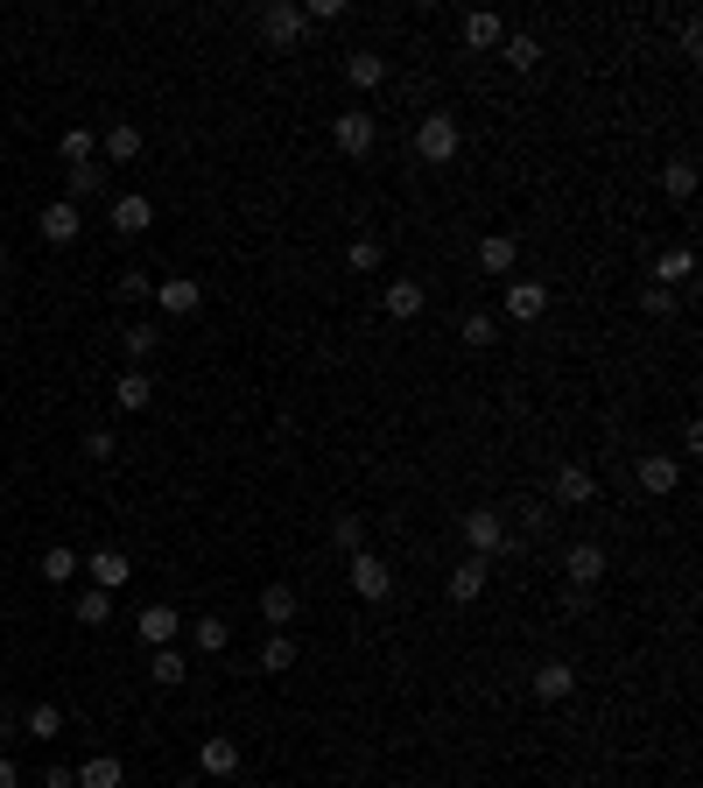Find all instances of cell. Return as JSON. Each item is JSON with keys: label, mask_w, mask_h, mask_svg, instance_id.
Masks as SVG:
<instances>
[{"label": "cell", "mask_w": 703, "mask_h": 788, "mask_svg": "<svg viewBox=\"0 0 703 788\" xmlns=\"http://www.w3.org/2000/svg\"><path fill=\"white\" fill-rule=\"evenodd\" d=\"M563 577L585 585V591H598V585H605V549H598V542H570V549H563Z\"/></svg>", "instance_id": "9c48e42d"}, {"label": "cell", "mask_w": 703, "mask_h": 788, "mask_svg": "<svg viewBox=\"0 0 703 788\" xmlns=\"http://www.w3.org/2000/svg\"><path fill=\"white\" fill-rule=\"evenodd\" d=\"M106 218H113V233H127V240H141V233L155 226V198H148V190H120Z\"/></svg>", "instance_id": "5b68a950"}, {"label": "cell", "mask_w": 703, "mask_h": 788, "mask_svg": "<svg viewBox=\"0 0 703 788\" xmlns=\"http://www.w3.org/2000/svg\"><path fill=\"white\" fill-rule=\"evenodd\" d=\"M120 296H134V303L155 296V275H148V267H120Z\"/></svg>", "instance_id": "b9f144b4"}, {"label": "cell", "mask_w": 703, "mask_h": 788, "mask_svg": "<svg viewBox=\"0 0 703 788\" xmlns=\"http://www.w3.org/2000/svg\"><path fill=\"white\" fill-rule=\"evenodd\" d=\"M57 155H64V170H78V162H99V134H92V127H71L64 141H57Z\"/></svg>", "instance_id": "4dcf8cb0"}, {"label": "cell", "mask_w": 703, "mask_h": 788, "mask_svg": "<svg viewBox=\"0 0 703 788\" xmlns=\"http://www.w3.org/2000/svg\"><path fill=\"white\" fill-rule=\"evenodd\" d=\"M36 226H42V240H50V247H71V240L85 233V212L57 198V204H42V218H36Z\"/></svg>", "instance_id": "4fadbf2b"}, {"label": "cell", "mask_w": 703, "mask_h": 788, "mask_svg": "<svg viewBox=\"0 0 703 788\" xmlns=\"http://www.w3.org/2000/svg\"><path fill=\"white\" fill-rule=\"evenodd\" d=\"M113 401H120V409H148V401H155V380H148V366H127V374L113 380Z\"/></svg>", "instance_id": "cb8c5ba5"}, {"label": "cell", "mask_w": 703, "mask_h": 788, "mask_svg": "<svg viewBox=\"0 0 703 788\" xmlns=\"http://www.w3.org/2000/svg\"><path fill=\"white\" fill-rule=\"evenodd\" d=\"M346 78L359 85V92H380V85H387V57L380 50H352L346 57Z\"/></svg>", "instance_id": "44dd1931"}, {"label": "cell", "mask_w": 703, "mask_h": 788, "mask_svg": "<svg viewBox=\"0 0 703 788\" xmlns=\"http://www.w3.org/2000/svg\"><path fill=\"white\" fill-rule=\"evenodd\" d=\"M296 605H303V599H296V585H261V627L281 634L296 620Z\"/></svg>", "instance_id": "2e32d148"}, {"label": "cell", "mask_w": 703, "mask_h": 788, "mask_svg": "<svg viewBox=\"0 0 703 788\" xmlns=\"http://www.w3.org/2000/svg\"><path fill=\"white\" fill-rule=\"evenodd\" d=\"M99 155H106V162H134V155H141V127H134V121L106 127V141H99Z\"/></svg>", "instance_id": "f1b7e54d"}, {"label": "cell", "mask_w": 703, "mask_h": 788, "mask_svg": "<svg viewBox=\"0 0 703 788\" xmlns=\"http://www.w3.org/2000/svg\"><path fill=\"white\" fill-rule=\"evenodd\" d=\"M457 338L486 352V346H492V317H486V310H465V324H457Z\"/></svg>", "instance_id": "ab89813d"}, {"label": "cell", "mask_w": 703, "mask_h": 788, "mask_svg": "<svg viewBox=\"0 0 703 788\" xmlns=\"http://www.w3.org/2000/svg\"><path fill=\"white\" fill-rule=\"evenodd\" d=\"M640 310H648V317H668V310H676V289H640Z\"/></svg>", "instance_id": "ee69618b"}, {"label": "cell", "mask_w": 703, "mask_h": 788, "mask_svg": "<svg viewBox=\"0 0 703 788\" xmlns=\"http://www.w3.org/2000/svg\"><path fill=\"white\" fill-rule=\"evenodd\" d=\"M148 655H155V668H148V676H155L162 690H176V683L190 676V668H184V655H176V648H148Z\"/></svg>", "instance_id": "d590c367"}, {"label": "cell", "mask_w": 703, "mask_h": 788, "mask_svg": "<svg viewBox=\"0 0 703 788\" xmlns=\"http://www.w3.org/2000/svg\"><path fill=\"white\" fill-rule=\"evenodd\" d=\"M0 788H22V767H14L8 753H0Z\"/></svg>", "instance_id": "c3c4849f"}, {"label": "cell", "mask_w": 703, "mask_h": 788, "mask_svg": "<svg viewBox=\"0 0 703 788\" xmlns=\"http://www.w3.org/2000/svg\"><path fill=\"white\" fill-rule=\"evenodd\" d=\"M176 627H184V613H176V605H141V613H134V634H141V648H170V641H176Z\"/></svg>", "instance_id": "8fae6325"}, {"label": "cell", "mask_w": 703, "mask_h": 788, "mask_svg": "<svg viewBox=\"0 0 703 788\" xmlns=\"http://www.w3.org/2000/svg\"><path fill=\"white\" fill-rule=\"evenodd\" d=\"M549 500H556V508H591L598 500V479L585 465H556V479H549Z\"/></svg>", "instance_id": "30bf717a"}, {"label": "cell", "mask_w": 703, "mask_h": 788, "mask_svg": "<svg viewBox=\"0 0 703 788\" xmlns=\"http://www.w3.org/2000/svg\"><path fill=\"white\" fill-rule=\"evenodd\" d=\"M563 613L585 620V613H591V591H585V585H570V591H563Z\"/></svg>", "instance_id": "f6af8a7d"}, {"label": "cell", "mask_w": 703, "mask_h": 788, "mask_svg": "<svg viewBox=\"0 0 703 788\" xmlns=\"http://www.w3.org/2000/svg\"><path fill=\"white\" fill-rule=\"evenodd\" d=\"M42 788H78V767H50V775H42Z\"/></svg>", "instance_id": "bcb514c9"}, {"label": "cell", "mask_w": 703, "mask_h": 788, "mask_svg": "<svg viewBox=\"0 0 703 788\" xmlns=\"http://www.w3.org/2000/svg\"><path fill=\"white\" fill-rule=\"evenodd\" d=\"M303 22H310V28H331V22H346V0H310V8H303Z\"/></svg>", "instance_id": "60d3db41"}, {"label": "cell", "mask_w": 703, "mask_h": 788, "mask_svg": "<svg viewBox=\"0 0 703 788\" xmlns=\"http://www.w3.org/2000/svg\"><path fill=\"white\" fill-rule=\"evenodd\" d=\"M486 577H492V563H486V556H465V563L451 571V599H457V605H472L478 591H486Z\"/></svg>", "instance_id": "7402d4cb"}, {"label": "cell", "mask_w": 703, "mask_h": 788, "mask_svg": "<svg viewBox=\"0 0 703 788\" xmlns=\"http://www.w3.org/2000/svg\"><path fill=\"white\" fill-rule=\"evenodd\" d=\"M113 451H120V437H113V429H85V458H92V465H106Z\"/></svg>", "instance_id": "7bdbcfd3"}, {"label": "cell", "mask_w": 703, "mask_h": 788, "mask_svg": "<svg viewBox=\"0 0 703 788\" xmlns=\"http://www.w3.org/2000/svg\"><path fill=\"white\" fill-rule=\"evenodd\" d=\"M500 50H506V64H514V71H535V64H542V42H535V36H506Z\"/></svg>", "instance_id": "74e56055"}, {"label": "cell", "mask_w": 703, "mask_h": 788, "mask_svg": "<svg viewBox=\"0 0 703 788\" xmlns=\"http://www.w3.org/2000/svg\"><path fill=\"white\" fill-rule=\"evenodd\" d=\"M331 141H338V155H346V162H366L373 148H380V113L346 107V113L331 121Z\"/></svg>", "instance_id": "3957f363"}, {"label": "cell", "mask_w": 703, "mask_h": 788, "mask_svg": "<svg viewBox=\"0 0 703 788\" xmlns=\"http://www.w3.org/2000/svg\"><path fill=\"white\" fill-rule=\"evenodd\" d=\"M352 591H359L366 605H380L387 591H394V571H387V563L373 556V549H359V556H352Z\"/></svg>", "instance_id": "ba28073f"}, {"label": "cell", "mask_w": 703, "mask_h": 788, "mask_svg": "<svg viewBox=\"0 0 703 788\" xmlns=\"http://www.w3.org/2000/svg\"><path fill=\"white\" fill-rule=\"evenodd\" d=\"M14 733H22V711H14V704H0V739H14Z\"/></svg>", "instance_id": "7dc6e473"}, {"label": "cell", "mask_w": 703, "mask_h": 788, "mask_svg": "<svg viewBox=\"0 0 703 788\" xmlns=\"http://www.w3.org/2000/svg\"><path fill=\"white\" fill-rule=\"evenodd\" d=\"M198 303H204V289L190 275H162L155 282V310H162V317H190Z\"/></svg>", "instance_id": "7c38bea8"}, {"label": "cell", "mask_w": 703, "mask_h": 788, "mask_svg": "<svg viewBox=\"0 0 703 788\" xmlns=\"http://www.w3.org/2000/svg\"><path fill=\"white\" fill-rule=\"evenodd\" d=\"M22 733L28 739H57V733H64V711H57V704H28L22 711Z\"/></svg>", "instance_id": "e575fe53"}, {"label": "cell", "mask_w": 703, "mask_h": 788, "mask_svg": "<svg viewBox=\"0 0 703 788\" xmlns=\"http://www.w3.org/2000/svg\"><path fill=\"white\" fill-rule=\"evenodd\" d=\"M85 571H92V591H120L134 577V563L120 556V549H92V556H85Z\"/></svg>", "instance_id": "9a60e30c"}, {"label": "cell", "mask_w": 703, "mask_h": 788, "mask_svg": "<svg viewBox=\"0 0 703 788\" xmlns=\"http://www.w3.org/2000/svg\"><path fill=\"white\" fill-rule=\"evenodd\" d=\"M190 641H198V655H226V648H233V627L218 613H204V620H190Z\"/></svg>", "instance_id": "484cf974"}, {"label": "cell", "mask_w": 703, "mask_h": 788, "mask_svg": "<svg viewBox=\"0 0 703 788\" xmlns=\"http://www.w3.org/2000/svg\"><path fill=\"white\" fill-rule=\"evenodd\" d=\"M465 542H472V556H500V549H506V522H500V508H472L465 514Z\"/></svg>", "instance_id": "8992f818"}, {"label": "cell", "mask_w": 703, "mask_h": 788, "mask_svg": "<svg viewBox=\"0 0 703 788\" xmlns=\"http://www.w3.org/2000/svg\"><path fill=\"white\" fill-rule=\"evenodd\" d=\"M423 303H429V289H423V282H415V275H394V282H387V289H380V310H387V317H394V324L423 317Z\"/></svg>", "instance_id": "52a82bcc"}, {"label": "cell", "mask_w": 703, "mask_h": 788, "mask_svg": "<svg viewBox=\"0 0 703 788\" xmlns=\"http://www.w3.org/2000/svg\"><path fill=\"white\" fill-rule=\"evenodd\" d=\"M99 184H106V170L99 162H78V170H64V204H92Z\"/></svg>", "instance_id": "603a6c76"}, {"label": "cell", "mask_w": 703, "mask_h": 788, "mask_svg": "<svg viewBox=\"0 0 703 788\" xmlns=\"http://www.w3.org/2000/svg\"><path fill=\"white\" fill-rule=\"evenodd\" d=\"M696 275V254L690 247H668L662 261H654V289H668V282H690Z\"/></svg>", "instance_id": "d6a6232c"}, {"label": "cell", "mask_w": 703, "mask_h": 788, "mask_svg": "<svg viewBox=\"0 0 703 788\" xmlns=\"http://www.w3.org/2000/svg\"><path fill=\"white\" fill-rule=\"evenodd\" d=\"M289 668H296V641L289 634H267L261 641V676H289Z\"/></svg>", "instance_id": "836d02e7"}, {"label": "cell", "mask_w": 703, "mask_h": 788, "mask_svg": "<svg viewBox=\"0 0 703 788\" xmlns=\"http://www.w3.org/2000/svg\"><path fill=\"white\" fill-rule=\"evenodd\" d=\"M253 28H261V42L275 57H296V50H303V36H310V22H303V8H296V0H267V8L253 14Z\"/></svg>", "instance_id": "7a4b0ae2"}, {"label": "cell", "mask_w": 703, "mask_h": 788, "mask_svg": "<svg viewBox=\"0 0 703 788\" xmlns=\"http://www.w3.org/2000/svg\"><path fill=\"white\" fill-rule=\"evenodd\" d=\"M457 148H465V127H457V113H423V121H415V155L429 162V170H451L457 162Z\"/></svg>", "instance_id": "6da1fadb"}, {"label": "cell", "mask_w": 703, "mask_h": 788, "mask_svg": "<svg viewBox=\"0 0 703 788\" xmlns=\"http://www.w3.org/2000/svg\"><path fill=\"white\" fill-rule=\"evenodd\" d=\"M633 479H640V493L668 500V493H676V479H682V465H676V458H662V451H648V458L633 465Z\"/></svg>", "instance_id": "5bb4252c"}, {"label": "cell", "mask_w": 703, "mask_h": 788, "mask_svg": "<svg viewBox=\"0 0 703 788\" xmlns=\"http://www.w3.org/2000/svg\"><path fill=\"white\" fill-rule=\"evenodd\" d=\"M514 261H520L514 233H486V240H478V267H486V275H514Z\"/></svg>", "instance_id": "ac0fdd59"}, {"label": "cell", "mask_w": 703, "mask_h": 788, "mask_svg": "<svg viewBox=\"0 0 703 788\" xmlns=\"http://www.w3.org/2000/svg\"><path fill=\"white\" fill-rule=\"evenodd\" d=\"M78 571H85V556H78V549H64V542H57V549H42V585H71Z\"/></svg>", "instance_id": "83f0119b"}, {"label": "cell", "mask_w": 703, "mask_h": 788, "mask_svg": "<svg viewBox=\"0 0 703 788\" xmlns=\"http://www.w3.org/2000/svg\"><path fill=\"white\" fill-rule=\"evenodd\" d=\"M549 310V282H514V289H506V317L514 324H535Z\"/></svg>", "instance_id": "e0dca14e"}, {"label": "cell", "mask_w": 703, "mask_h": 788, "mask_svg": "<svg viewBox=\"0 0 703 788\" xmlns=\"http://www.w3.org/2000/svg\"><path fill=\"white\" fill-rule=\"evenodd\" d=\"M170 788H204V781H198V775H184V781H170Z\"/></svg>", "instance_id": "681fc988"}, {"label": "cell", "mask_w": 703, "mask_h": 788, "mask_svg": "<svg viewBox=\"0 0 703 788\" xmlns=\"http://www.w3.org/2000/svg\"><path fill=\"white\" fill-rule=\"evenodd\" d=\"M71 620H78V627H106L113 620V591H78V599H71Z\"/></svg>", "instance_id": "f546056e"}, {"label": "cell", "mask_w": 703, "mask_h": 788, "mask_svg": "<svg viewBox=\"0 0 703 788\" xmlns=\"http://www.w3.org/2000/svg\"><path fill=\"white\" fill-rule=\"evenodd\" d=\"M662 190H668L676 204H690V198H696V162H690V155H676V162L662 170Z\"/></svg>", "instance_id": "1f68e13d"}, {"label": "cell", "mask_w": 703, "mask_h": 788, "mask_svg": "<svg viewBox=\"0 0 703 788\" xmlns=\"http://www.w3.org/2000/svg\"><path fill=\"white\" fill-rule=\"evenodd\" d=\"M465 42H472V50H500V42H506V22L492 8H478V14H465Z\"/></svg>", "instance_id": "d4e9b609"}, {"label": "cell", "mask_w": 703, "mask_h": 788, "mask_svg": "<svg viewBox=\"0 0 703 788\" xmlns=\"http://www.w3.org/2000/svg\"><path fill=\"white\" fill-rule=\"evenodd\" d=\"M331 542L346 549V556H359V549H366V522H359V514H338V522H331Z\"/></svg>", "instance_id": "8d00e7d4"}, {"label": "cell", "mask_w": 703, "mask_h": 788, "mask_svg": "<svg viewBox=\"0 0 703 788\" xmlns=\"http://www.w3.org/2000/svg\"><path fill=\"white\" fill-rule=\"evenodd\" d=\"M155 346H162V332H155V317H134L127 332H120V352H127L134 366H148L155 360Z\"/></svg>", "instance_id": "d6986e66"}, {"label": "cell", "mask_w": 703, "mask_h": 788, "mask_svg": "<svg viewBox=\"0 0 703 788\" xmlns=\"http://www.w3.org/2000/svg\"><path fill=\"white\" fill-rule=\"evenodd\" d=\"M239 761H247V753H239L233 733H204L198 739V781H233Z\"/></svg>", "instance_id": "277c9868"}, {"label": "cell", "mask_w": 703, "mask_h": 788, "mask_svg": "<svg viewBox=\"0 0 703 788\" xmlns=\"http://www.w3.org/2000/svg\"><path fill=\"white\" fill-rule=\"evenodd\" d=\"M127 781V767H120V753H92V761L78 767V788H120Z\"/></svg>", "instance_id": "4316f807"}, {"label": "cell", "mask_w": 703, "mask_h": 788, "mask_svg": "<svg viewBox=\"0 0 703 788\" xmlns=\"http://www.w3.org/2000/svg\"><path fill=\"white\" fill-rule=\"evenodd\" d=\"M570 690H577V668L570 662H542V668H535V697H542V704H563Z\"/></svg>", "instance_id": "ffe728a7"}, {"label": "cell", "mask_w": 703, "mask_h": 788, "mask_svg": "<svg viewBox=\"0 0 703 788\" xmlns=\"http://www.w3.org/2000/svg\"><path fill=\"white\" fill-rule=\"evenodd\" d=\"M346 267H352V275H373V267H380V240H366V233H359V240L346 247Z\"/></svg>", "instance_id": "f35d334b"}]
</instances>
